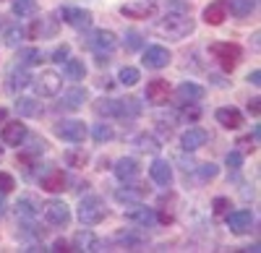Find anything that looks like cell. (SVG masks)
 Instances as JSON below:
<instances>
[{"label":"cell","mask_w":261,"mask_h":253,"mask_svg":"<svg viewBox=\"0 0 261 253\" xmlns=\"http://www.w3.org/2000/svg\"><path fill=\"white\" fill-rule=\"evenodd\" d=\"M27 125L21 123V120H11V123H6L3 125V131H0V138H3V144H8V146H21L24 144V138H27Z\"/></svg>","instance_id":"obj_10"},{"label":"cell","mask_w":261,"mask_h":253,"mask_svg":"<svg viewBox=\"0 0 261 253\" xmlns=\"http://www.w3.org/2000/svg\"><path fill=\"white\" fill-rule=\"evenodd\" d=\"M136 146H139L141 152H151V154L160 152V144L154 141V136H149V133H141V136L136 138Z\"/></svg>","instance_id":"obj_36"},{"label":"cell","mask_w":261,"mask_h":253,"mask_svg":"<svg viewBox=\"0 0 261 253\" xmlns=\"http://www.w3.org/2000/svg\"><path fill=\"white\" fill-rule=\"evenodd\" d=\"M248 81L253 83V87H258V83H261V71H253V73L248 76Z\"/></svg>","instance_id":"obj_45"},{"label":"cell","mask_w":261,"mask_h":253,"mask_svg":"<svg viewBox=\"0 0 261 253\" xmlns=\"http://www.w3.org/2000/svg\"><path fill=\"white\" fill-rule=\"evenodd\" d=\"M225 222H227V230L232 235H246L253 227V214L248 212V209H238V212H227Z\"/></svg>","instance_id":"obj_7"},{"label":"cell","mask_w":261,"mask_h":253,"mask_svg":"<svg viewBox=\"0 0 261 253\" xmlns=\"http://www.w3.org/2000/svg\"><path fill=\"white\" fill-rule=\"evenodd\" d=\"M45 219L53 227H68L71 222V209L65 206L63 201H47L45 204Z\"/></svg>","instance_id":"obj_8"},{"label":"cell","mask_w":261,"mask_h":253,"mask_svg":"<svg viewBox=\"0 0 261 253\" xmlns=\"http://www.w3.org/2000/svg\"><path fill=\"white\" fill-rule=\"evenodd\" d=\"M105 217H107V206H105V201L99 196H86L79 204V219H81V224L94 227V224L105 222Z\"/></svg>","instance_id":"obj_3"},{"label":"cell","mask_w":261,"mask_h":253,"mask_svg":"<svg viewBox=\"0 0 261 253\" xmlns=\"http://www.w3.org/2000/svg\"><path fill=\"white\" fill-rule=\"evenodd\" d=\"M125 219L128 222H136L141 227H149L151 222H154V212L146 209V206H141V204H130V209L125 212Z\"/></svg>","instance_id":"obj_22"},{"label":"cell","mask_w":261,"mask_h":253,"mask_svg":"<svg viewBox=\"0 0 261 253\" xmlns=\"http://www.w3.org/2000/svg\"><path fill=\"white\" fill-rule=\"evenodd\" d=\"M27 83H32V76L27 73V68H24V66H18V63H16V68L8 73V89H11V92H16L18 87H27Z\"/></svg>","instance_id":"obj_27"},{"label":"cell","mask_w":261,"mask_h":253,"mask_svg":"<svg viewBox=\"0 0 261 253\" xmlns=\"http://www.w3.org/2000/svg\"><path fill=\"white\" fill-rule=\"evenodd\" d=\"M258 102H261L258 97H253V99L248 102V113H253V115H258V113H261V107H258Z\"/></svg>","instance_id":"obj_44"},{"label":"cell","mask_w":261,"mask_h":253,"mask_svg":"<svg viewBox=\"0 0 261 253\" xmlns=\"http://www.w3.org/2000/svg\"><path fill=\"white\" fill-rule=\"evenodd\" d=\"M13 185H16L13 175H8V173H0V193H11V191H13Z\"/></svg>","instance_id":"obj_38"},{"label":"cell","mask_w":261,"mask_h":253,"mask_svg":"<svg viewBox=\"0 0 261 253\" xmlns=\"http://www.w3.org/2000/svg\"><path fill=\"white\" fill-rule=\"evenodd\" d=\"M170 60H172V55H170V50L162 47V45H151V47H146V52H144V66L151 68V71L167 68Z\"/></svg>","instance_id":"obj_9"},{"label":"cell","mask_w":261,"mask_h":253,"mask_svg":"<svg viewBox=\"0 0 261 253\" xmlns=\"http://www.w3.org/2000/svg\"><path fill=\"white\" fill-rule=\"evenodd\" d=\"M146 196V188H134V185H125V188H118L115 191V201L130 206V204H141V199Z\"/></svg>","instance_id":"obj_23"},{"label":"cell","mask_w":261,"mask_h":253,"mask_svg":"<svg viewBox=\"0 0 261 253\" xmlns=\"http://www.w3.org/2000/svg\"><path fill=\"white\" fill-rule=\"evenodd\" d=\"M53 250H71V248H68V243H65V240H55Z\"/></svg>","instance_id":"obj_46"},{"label":"cell","mask_w":261,"mask_h":253,"mask_svg":"<svg viewBox=\"0 0 261 253\" xmlns=\"http://www.w3.org/2000/svg\"><path fill=\"white\" fill-rule=\"evenodd\" d=\"M24 37H27V29L21 26V24L8 26V29H6V34H3V39H6V45H8V47H18L21 42H24Z\"/></svg>","instance_id":"obj_29"},{"label":"cell","mask_w":261,"mask_h":253,"mask_svg":"<svg viewBox=\"0 0 261 253\" xmlns=\"http://www.w3.org/2000/svg\"><path fill=\"white\" fill-rule=\"evenodd\" d=\"M178 99L183 102V104H196L199 99H204V87H199V83H193V81H183L180 87H178Z\"/></svg>","instance_id":"obj_16"},{"label":"cell","mask_w":261,"mask_h":253,"mask_svg":"<svg viewBox=\"0 0 261 253\" xmlns=\"http://www.w3.org/2000/svg\"><path fill=\"white\" fill-rule=\"evenodd\" d=\"M65 159H68L73 167H84L89 157H86V152H68V154H65Z\"/></svg>","instance_id":"obj_39"},{"label":"cell","mask_w":261,"mask_h":253,"mask_svg":"<svg viewBox=\"0 0 261 253\" xmlns=\"http://www.w3.org/2000/svg\"><path fill=\"white\" fill-rule=\"evenodd\" d=\"M63 21L71 24L73 29H89L92 26V13L84 11V8H63Z\"/></svg>","instance_id":"obj_13"},{"label":"cell","mask_w":261,"mask_h":253,"mask_svg":"<svg viewBox=\"0 0 261 253\" xmlns=\"http://www.w3.org/2000/svg\"><path fill=\"white\" fill-rule=\"evenodd\" d=\"M84 102H86V89L76 87V89H71V92H65V94H63L60 107H63V110H79Z\"/></svg>","instance_id":"obj_25"},{"label":"cell","mask_w":261,"mask_h":253,"mask_svg":"<svg viewBox=\"0 0 261 253\" xmlns=\"http://www.w3.org/2000/svg\"><path fill=\"white\" fill-rule=\"evenodd\" d=\"M115 243H120L125 248H139L144 243V235L136 233V230H120V233L115 235Z\"/></svg>","instance_id":"obj_28"},{"label":"cell","mask_w":261,"mask_h":253,"mask_svg":"<svg viewBox=\"0 0 261 253\" xmlns=\"http://www.w3.org/2000/svg\"><path fill=\"white\" fill-rule=\"evenodd\" d=\"M65 183H68V178H65L60 170H53V173H47V175H42V191L60 193V191H65Z\"/></svg>","instance_id":"obj_24"},{"label":"cell","mask_w":261,"mask_h":253,"mask_svg":"<svg viewBox=\"0 0 261 253\" xmlns=\"http://www.w3.org/2000/svg\"><path fill=\"white\" fill-rule=\"evenodd\" d=\"M256 3H258V0H227V8H230L232 16L246 18V16H251L256 11Z\"/></svg>","instance_id":"obj_26"},{"label":"cell","mask_w":261,"mask_h":253,"mask_svg":"<svg viewBox=\"0 0 261 253\" xmlns=\"http://www.w3.org/2000/svg\"><path fill=\"white\" fill-rule=\"evenodd\" d=\"M68 55H71V47H68V45H60V47L53 52V63H63V60H68Z\"/></svg>","instance_id":"obj_43"},{"label":"cell","mask_w":261,"mask_h":253,"mask_svg":"<svg viewBox=\"0 0 261 253\" xmlns=\"http://www.w3.org/2000/svg\"><path fill=\"white\" fill-rule=\"evenodd\" d=\"M212 209H214V214H227V212H230V199L217 196V199L212 201Z\"/></svg>","instance_id":"obj_37"},{"label":"cell","mask_w":261,"mask_h":253,"mask_svg":"<svg viewBox=\"0 0 261 253\" xmlns=\"http://www.w3.org/2000/svg\"><path fill=\"white\" fill-rule=\"evenodd\" d=\"M63 87V78L55 73V71H42L37 78H34V89L39 97H55Z\"/></svg>","instance_id":"obj_5"},{"label":"cell","mask_w":261,"mask_h":253,"mask_svg":"<svg viewBox=\"0 0 261 253\" xmlns=\"http://www.w3.org/2000/svg\"><path fill=\"white\" fill-rule=\"evenodd\" d=\"M225 18H227V0H214L204 8V21L212 26H220Z\"/></svg>","instance_id":"obj_17"},{"label":"cell","mask_w":261,"mask_h":253,"mask_svg":"<svg viewBox=\"0 0 261 253\" xmlns=\"http://www.w3.org/2000/svg\"><path fill=\"white\" fill-rule=\"evenodd\" d=\"M199 175H201V180H212L217 175V164H212V162L209 164H201L199 167Z\"/></svg>","instance_id":"obj_42"},{"label":"cell","mask_w":261,"mask_h":253,"mask_svg":"<svg viewBox=\"0 0 261 253\" xmlns=\"http://www.w3.org/2000/svg\"><path fill=\"white\" fill-rule=\"evenodd\" d=\"M94 113L97 115H105V118H136L141 113V104L134 99V97H128V99H97L94 102Z\"/></svg>","instance_id":"obj_2"},{"label":"cell","mask_w":261,"mask_h":253,"mask_svg":"<svg viewBox=\"0 0 261 253\" xmlns=\"http://www.w3.org/2000/svg\"><path fill=\"white\" fill-rule=\"evenodd\" d=\"M6 118H8V110H6V107H0V123H6Z\"/></svg>","instance_id":"obj_47"},{"label":"cell","mask_w":261,"mask_h":253,"mask_svg":"<svg viewBox=\"0 0 261 253\" xmlns=\"http://www.w3.org/2000/svg\"><path fill=\"white\" fill-rule=\"evenodd\" d=\"M16 63H18V66H24V68L37 66V63H42V52L37 47H27V50H21V55H18Z\"/></svg>","instance_id":"obj_31"},{"label":"cell","mask_w":261,"mask_h":253,"mask_svg":"<svg viewBox=\"0 0 261 253\" xmlns=\"http://www.w3.org/2000/svg\"><path fill=\"white\" fill-rule=\"evenodd\" d=\"M55 136L71 141V144H79L86 138V125L81 120H60L55 123Z\"/></svg>","instance_id":"obj_6"},{"label":"cell","mask_w":261,"mask_h":253,"mask_svg":"<svg viewBox=\"0 0 261 253\" xmlns=\"http://www.w3.org/2000/svg\"><path fill=\"white\" fill-rule=\"evenodd\" d=\"M225 164L230 167V170H238V167L243 164V154H241V152H230V154L225 157Z\"/></svg>","instance_id":"obj_40"},{"label":"cell","mask_w":261,"mask_h":253,"mask_svg":"<svg viewBox=\"0 0 261 253\" xmlns=\"http://www.w3.org/2000/svg\"><path fill=\"white\" fill-rule=\"evenodd\" d=\"M115 175H118V180H134V178H139V173H141V167H139V162L136 159H130V157H123V159H118L115 162Z\"/></svg>","instance_id":"obj_19"},{"label":"cell","mask_w":261,"mask_h":253,"mask_svg":"<svg viewBox=\"0 0 261 253\" xmlns=\"http://www.w3.org/2000/svg\"><path fill=\"white\" fill-rule=\"evenodd\" d=\"M206 138H209L206 131H204V128H196V125H193V128H188V131L180 136V146H183L186 152H196L199 146L206 144Z\"/></svg>","instance_id":"obj_18"},{"label":"cell","mask_w":261,"mask_h":253,"mask_svg":"<svg viewBox=\"0 0 261 253\" xmlns=\"http://www.w3.org/2000/svg\"><path fill=\"white\" fill-rule=\"evenodd\" d=\"M3 212H6V201H3V199H0V214H3Z\"/></svg>","instance_id":"obj_48"},{"label":"cell","mask_w":261,"mask_h":253,"mask_svg":"<svg viewBox=\"0 0 261 253\" xmlns=\"http://www.w3.org/2000/svg\"><path fill=\"white\" fill-rule=\"evenodd\" d=\"M13 13L16 16H21V18H24V16H32L34 11H37V0H13Z\"/></svg>","instance_id":"obj_34"},{"label":"cell","mask_w":261,"mask_h":253,"mask_svg":"<svg viewBox=\"0 0 261 253\" xmlns=\"http://www.w3.org/2000/svg\"><path fill=\"white\" fill-rule=\"evenodd\" d=\"M125 39H128V42H125L128 50H139V47H141V34H139V32H128Z\"/></svg>","instance_id":"obj_41"},{"label":"cell","mask_w":261,"mask_h":253,"mask_svg":"<svg viewBox=\"0 0 261 253\" xmlns=\"http://www.w3.org/2000/svg\"><path fill=\"white\" fill-rule=\"evenodd\" d=\"M209 52L220 60V66L225 71H232L238 66V60H241V47L232 45V42H214V45H209Z\"/></svg>","instance_id":"obj_4"},{"label":"cell","mask_w":261,"mask_h":253,"mask_svg":"<svg viewBox=\"0 0 261 253\" xmlns=\"http://www.w3.org/2000/svg\"><path fill=\"white\" fill-rule=\"evenodd\" d=\"M157 11V6L151 3V0H136V3H125L120 6V13L125 18H151Z\"/></svg>","instance_id":"obj_12"},{"label":"cell","mask_w":261,"mask_h":253,"mask_svg":"<svg viewBox=\"0 0 261 253\" xmlns=\"http://www.w3.org/2000/svg\"><path fill=\"white\" fill-rule=\"evenodd\" d=\"M16 110H18V115H24V118H34V115H39V102H34L32 97H18Z\"/></svg>","instance_id":"obj_30"},{"label":"cell","mask_w":261,"mask_h":253,"mask_svg":"<svg viewBox=\"0 0 261 253\" xmlns=\"http://www.w3.org/2000/svg\"><path fill=\"white\" fill-rule=\"evenodd\" d=\"M214 118L227 131H235V128H241V125H243V113L238 110V107H220Z\"/></svg>","instance_id":"obj_14"},{"label":"cell","mask_w":261,"mask_h":253,"mask_svg":"<svg viewBox=\"0 0 261 253\" xmlns=\"http://www.w3.org/2000/svg\"><path fill=\"white\" fill-rule=\"evenodd\" d=\"M113 136H115V131H113L110 123H97V128H94V141H97V144L110 141Z\"/></svg>","instance_id":"obj_35"},{"label":"cell","mask_w":261,"mask_h":253,"mask_svg":"<svg viewBox=\"0 0 261 253\" xmlns=\"http://www.w3.org/2000/svg\"><path fill=\"white\" fill-rule=\"evenodd\" d=\"M196 29V21L188 13H167L154 24V32L165 39H186Z\"/></svg>","instance_id":"obj_1"},{"label":"cell","mask_w":261,"mask_h":253,"mask_svg":"<svg viewBox=\"0 0 261 253\" xmlns=\"http://www.w3.org/2000/svg\"><path fill=\"white\" fill-rule=\"evenodd\" d=\"M149 175H151V180H154L157 185H170L172 183V167H170V162L157 159V162H151Z\"/></svg>","instance_id":"obj_21"},{"label":"cell","mask_w":261,"mask_h":253,"mask_svg":"<svg viewBox=\"0 0 261 253\" xmlns=\"http://www.w3.org/2000/svg\"><path fill=\"white\" fill-rule=\"evenodd\" d=\"M115 45H118L115 32L99 29V32H94V34L89 37V47H92L97 55H99V52H113V50H115Z\"/></svg>","instance_id":"obj_11"},{"label":"cell","mask_w":261,"mask_h":253,"mask_svg":"<svg viewBox=\"0 0 261 253\" xmlns=\"http://www.w3.org/2000/svg\"><path fill=\"white\" fill-rule=\"evenodd\" d=\"M118 78H120L123 87H136V83L141 81V73H139L134 66H123L120 73H118Z\"/></svg>","instance_id":"obj_33"},{"label":"cell","mask_w":261,"mask_h":253,"mask_svg":"<svg viewBox=\"0 0 261 253\" xmlns=\"http://www.w3.org/2000/svg\"><path fill=\"white\" fill-rule=\"evenodd\" d=\"M167 97H170V83L165 78H154L146 83V99L151 104H165Z\"/></svg>","instance_id":"obj_15"},{"label":"cell","mask_w":261,"mask_h":253,"mask_svg":"<svg viewBox=\"0 0 261 253\" xmlns=\"http://www.w3.org/2000/svg\"><path fill=\"white\" fill-rule=\"evenodd\" d=\"M65 76L73 81H84V76H86L84 60H65Z\"/></svg>","instance_id":"obj_32"},{"label":"cell","mask_w":261,"mask_h":253,"mask_svg":"<svg viewBox=\"0 0 261 253\" xmlns=\"http://www.w3.org/2000/svg\"><path fill=\"white\" fill-rule=\"evenodd\" d=\"M73 248L76 250H102V243L92 230H79L73 235Z\"/></svg>","instance_id":"obj_20"}]
</instances>
